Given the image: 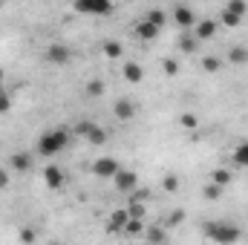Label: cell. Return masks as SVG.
Returning <instances> with one entry per match:
<instances>
[{"label": "cell", "mask_w": 248, "mask_h": 245, "mask_svg": "<svg viewBox=\"0 0 248 245\" xmlns=\"http://www.w3.org/2000/svg\"><path fill=\"white\" fill-rule=\"evenodd\" d=\"M69 141H72L69 127H49V130H44L41 138H38V156L55 159L58 153H63V150L69 147Z\"/></svg>", "instance_id": "cell-1"}, {"label": "cell", "mask_w": 248, "mask_h": 245, "mask_svg": "<svg viewBox=\"0 0 248 245\" xmlns=\"http://www.w3.org/2000/svg\"><path fill=\"white\" fill-rule=\"evenodd\" d=\"M202 234H205V240H211L217 245H234L243 240V231L231 222H208L202 228Z\"/></svg>", "instance_id": "cell-2"}, {"label": "cell", "mask_w": 248, "mask_h": 245, "mask_svg": "<svg viewBox=\"0 0 248 245\" xmlns=\"http://www.w3.org/2000/svg\"><path fill=\"white\" fill-rule=\"evenodd\" d=\"M72 6L78 15H90V17H107L113 12V0H75Z\"/></svg>", "instance_id": "cell-3"}, {"label": "cell", "mask_w": 248, "mask_h": 245, "mask_svg": "<svg viewBox=\"0 0 248 245\" xmlns=\"http://www.w3.org/2000/svg\"><path fill=\"white\" fill-rule=\"evenodd\" d=\"M35 168V153L32 150H15L9 156V170H17V173H29Z\"/></svg>", "instance_id": "cell-4"}, {"label": "cell", "mask_w": 248, "mask_h": 245, "mask_svg": "<svg viewBox=\"0 0 248 245\" xmlns=\"http://www.w3.org/2000/svg\"><path fill=\"white\" fill-rule=\"evenodd\" d=\"M44 58H46V63H52V66H66V63L72 61V49L66 44H49Z\"/></svg>", "instance_id": "cell-5"}, {"label": "cell", "mask_w": 248, "mask_h": 245, "mask_svg": "<svg viewBox=\"0 0 248 245\" xmlns=\"http://www.w3.org/2000/svg\"><path fill=\"white\" fill-rule=\"evenodd\" d=\"M119 170H122V165H119L116 159H110V156H101V159L93 162V173L101 176V179H113Z\"/></svg>", "instance_id": "cell-6"}, {"label": "cell", "mask_w": 248, "mask_h": 245, "mask_svg": "<svg viewBox=\"0 0 248 245\" xmlns=\"http://www.w3.org/2000/svg\"><path fill=\"white\" fill-rule=\"evenodd\" d=\"M113 184H116V190H122L124 196H127L133 187H139V173H136V170H127V168H122V170L113 176Z\"/></svg>", "instance_id": "cell-7"}, {"label": "cell", "mask_w": 248, "mask_h": 245, "mask_svg": "<svg viewBox=\"0 0 248 245\" xmlns=\"http://www.w3.org/2000/svg\"><path fill=\"white\" fill-rule=\"evenodd\" d=\"M170 20H173L176 26H182V29H193V23H196V15H193V9H190V6L179 3V6H173V12H170Z\"/></svg>", "instance_id": "cell-8"}, {"label": "cell", "mask_w": 248, "mask_h": 245, "mask_svg": "<svg viewBox=\"0 0 248 245\" xmlns=\"http://www.w3.org/2000/svg\"><path fill=\"white\" fill-rule=\"evenodd\" d=\"M44 182H46V187H52V190H61L63 184H66L63 168H58V165H46V168H44Z\"/></svg>", "instance_id": "cell-9"}, {"label": "cell", "mask_w": 248, "mask_h": 245, "mask_svg": "<svg viewBox=\"0 0 248 245\" xmlns=\"http://www.w3.org/2000/svg\"><path fill=\"white\" fill-rule=\"evenodd\" d=\"M217 32H219V20H196L193 23V35L199 41H214Z\"/></svg>", "instance_id": "cell-10"}, {"label": "cell", "mask_w": 248, "mask_h": 245, "mask_svg": "<svg viewBox=\"0 0 248 245\" xmlns=\"http://www.w3.org/2000/svg\"><path fill=\"white\" fill-rule=\"evenodd\" d=\"M159 32H162V29H159V26H153V23H150V20H144V17H141V20L136 23V29H133V35H136L139 41H156V38H159Z\"/></svg>", "instance_id": "cell-11"}, {"label": "cell", "mask_w": 248, "mask_h": 245, "mask_svg": "<svg viewBox=\"0 0 248 245\" xmlns=\"http://www.w3.org/2000/svg\"><path fill=\"white\" fill-rule=\"evenodd\" d=\"M113 113H116L119 122H133V119H136V104H133L130 98H119V101L113 104Z\"/></svg>", "instance_id": "cell-12"}, {"label": "cell", "mask_w": 248, "mask_h": 245, "mask_svg": "<svg viewBox=\"0 0 248 245\" xmlns=\"http://www.w3.org/2000/svg\"><path fill=\"white\" fill-rule=\"evenodd\" d=\"M199 38L193 35V29H182V35H179V52L182 55H193L196 49H199Z\"/></svg>", "instance_id": "cell-13"}, {"label": "cell", "mask_w": 248, "mask_h": 245, "mask_svg": "<svg viewBox=\"0 0 248 245\" xmlns=\"http://www.w3.org/2000/svg\"><path fill=\"white\" fill-rule=\"evenodd\" d=\"M127 219H130V211H127V208H116V211L110 214L107 231H110V234H122V228L127 225Z\"/></svg>", "instance_id": "cell-14"}, {"label": "cell", "mask_w": 248, "mask_h": 245, "mask_svg": "<svg viewBox=\"0 0 248 245\" xmlns=\"http://www.w3.org/2000/svg\"><path fill=\"white\" fill-rule=\"evenodd\" d=\"M122 75H124V81H130V84H139V81L144 78V69H141L136 61H124Z\"/></svg>", "instance_id": "cell-15"}, {"label": "cell", "mask_w": 248, "mask_h": 245, "mask_svg": "<svg viewBox=\"0 0 248 245\" xmlns=\"http://www.w3.org/2000/svg\"><path fill=\"white\" fill-rule=\"evenodd\" d=\"M101 52H104L107 61H122L124 46L119 44V41H104V44H101Z\"/></svg>", "instance_id": "cell-16"}, {"label": "cell", "mask_w": 248, "mask_h": 245, "mask_svg": "<svg viewBox=\"0 0 248 245\" xmlns=\"http://www.w3.org/2000/svg\"><path fill=\"white\" fill-rule=\"evenodd\" d=\"M147 243H165L168 240V231L162 225H144V234H141Z\"/></svg>", "instance_id": "cell-17"}, {"label": "cell", "mask_w": 248, "mask_h": 245, "mask_svg": "<svg viewBox=\"0 0 248 245\" xmlns=\"http://www.w3.org/2000/svg\"><path fill=\"white\" fill-rule=\"evenodd\" d=\"M144 225H147L144 219L130 216V219H127V225L122 228V234H124V237H141V234H144Z\"/></svg>", "instance_id": "cell-18"}, {"label": "cell", "mask_w": 248, "mask_h": 245, "mask_svg": "<svg viewBox=\"0 0 248 245\" xmlns=\"http://www.w3.org/2000/svg\"><path fill=\"white\" fill-rule=\"evenodd\" d=\"M208 179H211V182H217V184H222V187H228V184L234 182V173H231L228 168H214Z\"/></svg>", "instance_id": "cell-19"}, {"label": "cell", "mask_w": 248, "mask_h": 245, "mask_svg": "<svg viewBox=\"0 0 248 245\" xmlns=\"http://www.w3.org/2000/svg\"><path fill=\"white\" fill-rule=\"evenodd\" d=\"M84 141H87V144H93V147H101V144H107V130H104L101 124H95Z\"/></svg>", "instance_id": "cell-20"}, {"label": "cell", "mask_w": 248, "mask_h": 245, "mask_svg": "<svg viewBox=\"0 0 248 245\" xmlns=\"http://www.w3.org/2000/svg\"><path fill=\"white\" fill-rule=\"evenodd\" d=\"M222 193H225V187L217 182H211L208 179V184L202 187V199H208V202H217V199H222Z\"/></svg>", "instance_id": "cell-21"}, {"label": "cell", "mask_w": 248, "mask_h": 245, "mask_svg": "<svg viewBox=\"0 0 248 245\" xmlns=\"http://www.w3.org/2000/svg\"><path fill=\"white\" fill-rule=\"evenodd\" d=\"M231 162H234L237 168H248V141H240V144L234 147V153H231Z\"/></svg>", "instance_id": "cell-22"}, {"label": "cell", "mask_w": 248, "mask_h": 245, "mask_svg": "<svg viewBox=\"0 0 248 245\" xmlns=\"http://www.w3.org/2000/svg\"><path fill=\"white\" fill-rule=\"evenodd\" d=\"M225 61L237 63V66H240V63H248V49H246V46H231V49H228V55H225Z\"/></svg>", "instance_id": "cell-23"}, {"label": "cell", "mask_w": 248, "mask_h": 245, "mask_svg": "<svg viewBox=\"0 0 248 245\" xmlns=\"http://www.w3.org/2000/svg\"><path fill=\"white\" fill-rule=\"evenodd\" d=\"M144 20H150L153 26H159V29H162V26H165V23L170 20V15H168L165 9H150V12L144 15Z\"/></svg>", "instance_id": "cell-24"}, {"label": "cell", "mask_w": 248, "mask_h": 245, "mask_svg": "<svg viewBox=\"0 0 248 245\" xmlns=\"http://www.w3.org/2000/svg\"><path fill=\"white\" fill-rule=\"evenodd\" d=\"M240 23H243V15H234V12H228V9H222V12H219V26L237 29Z\"/></svg>", "instance_id": "cell-25"}, {"label": "cell", "mask_w": 248, "mask_h": 245, "mask_svg": "<svg viewBox=\"0 0 248 245\" xmlns=\"http://www.w3.org/2000/svg\"><path fill=\"white\" fill-rule=\"evenodd\" d=\"M222 66H225V61H222L219 55H205V58H202V69H205V72H219Z\"/></svg>", "instance_id": "cell-26"}, {"label": "cell", "mask_w": 248, "mask_h": 245, "mask_svg": "<svg viewBox=\"0 0 248 245\" xmlns=\"http://www.w3.org/2000/svg\"><path fill=\"white\" fill-rule=\"evenodd\" d=\"M87 95L90 98H101L104 95V81L101 78H90L87 81Z\"/></svg>", "instance_id": "cell-27"}, {"label": "cell", "mask_w": 248, "mask_h": 245, "mask_svg": "<svg viewBox=\"0 0 248 245\" xmlns=\"http://www.w3.org/2000/svg\"><path fill=\"white\" fill-rule=\"evenodd\" d=\"M150 199H153V193L147 187H133L127 193V202H150Z\"/></svg>", "instance_id": "cell-28"}, {"label": "cell", "mask_w": 248, "mask_h": 245, "mask_svg": "<svg viewBox=\"0 0 248 245\" xmlns=\"http://www.w3.org/2000/svg\"><path fill=\"white\" fill-rule=\"evenodd\" d=\"M185 211H182V208H176V211H170V214H168V219H165V225H168V228H179V225H182V222H185Z\"/></svg>", "instance_id": "cell-29"}, {"label": "cell", "mask_w": 248, "mask_h": 245, "mask_svg": "<svg viewBox=\"0 0 248 245\" xmlns=\"http://www.w3.org/2000/svg\"><path fill=\"white\" fill-rule=\"evenodd\" d=\"M127 211H130V216L144 219L147 216V202H127Z\"/></svg>", "instance_id": "cell-30"}, {"label": "cell", "mask_w": 248, "mask_h": 245, "mask_svg": "<svg viewBox=\"0 0 248 245\" xmlns=\"http://www.w3.org/2000/svg\"><path fill=\"white\" fill-rule=\"evenodd\" d=\"M93 127H95V122H90V119H81V122L75 124V127H72V133H75V136H78V138H87V136H90V130H93Z\"/></svg>", "instance_id": "cell-31"}, {"label": "cell", "mask_w": 248, "mask_h": 245, "mask_svg": "<svg viewBox=\"0 0 248 245\" xmlns=\"http://www.w3.org/2000/svg\"><path fill=\"white\" fill-rule=\"evenodd\" d=\"M162 190H165V193H176V190H179V176H176V173H168V176L162 179Z\"/></svg>", "instance_id": "cell-32"}, {"label": "cell", "mask_w": 248, "mask_h": 245, "mask_svg": "<svg viewBox=\"0 0 248 245\" xmlns=\"http://www.w3.org/2000/svg\"><path fill=\"white\" fill-rule=\"evenodd\" d=\"M179 124H182V130H190V133H193V130L199 127V119H196L193 113H182V116H179Z\"/></svg>", "instance_id": "cell-33"}, {"label": "cell", "mask_w": 248, "mask_h": 245, "mask_svg": "<svg viewBox=\"0 0 248 245\" xmlns=\"http://www.w3.org/2000/svg\"><path fill=\"white\" fill-rule=\"evenodd\" d=\"M162 72L170 75V78L179 75V61H176V58H165V61H162Z\"/></svg>", "instance_id": "cell-34"}, {"label": "cell", "mask_w": 248, "mask_h": 245, "mask_svg": "<svg viewBox=\"0 0 248 245\" xmlns=\"http://www.w3.org/2000/svg\"><path fill=\"white\" fill-rule=\"evenodd\" d=\"M228 12H234V15H243L246 17V12H248V3L246 0H228V6H225Z\"/></svg>", "instance_id": "cell-35"}, {"label": "cell", "mask_w": 248, "mask_h": 245, "mask_svg": "<svg viewBox=\"0 0 248 245\" xmlns=\"http://www.w3.org/2000/svg\"><path fill=\"white\" fill-rule=\"evenodd\" d=\"M9 113H12V95L3 90L0 92V116H9Z\"/></svg>", "instance_id": "cell-36"}, {"label": "cell", "mask_w": 248, "mask_h": 245, "mask_svg": "<svg viewBox=\"0 0 248 245\" xmlns=\"http://www.w3.org/2000/svg\"><path fill=\"white\" fill-rule=\"evenodd\" d=\"M38 240V231L35 228H23L20 231V243H35Z\"/></svg>", "instance_id": "cell-37"}, {"label": "cell", "mask_w": 248, "mask_h": 245, "mask_svg": "<svg viewBox=\"0 0 248 245\" xmlns=\"http://www.w3.org/2000/svg\"><path fill=\"white\" fill-rule=\"evenodd\" d=\"M6 187H9V170L0 168V190H6Z\"/></svg>", "instance_id": "cell-38"}, {"label": "cell", "mask_w": 248, "mask_h": 245, "mask_svg": "<svg viewBox=\"0 0 248 245\" xmlns=\"http://www.w3.org/2000/svg\"><path fill=\"white\" fill-rule=\"evenodd\" d=\"M3 78H6V72H3V69H0V84H3Z\"/></svg>", "instance_id": "cell-39"}, {"label": "cell", "mask_w": 248, "mask_h": 245, "mask_svg": "<svg viewBox=\"0 0 248 245\" xmlns=\"http://www.w3.org/2000/svg\"><path fill=\"white\" fill-rule=\"evenodd\" d=\"M0 12H3V0H0Z\"/></svg>", "instance_id": "cell-40"}, {"label": "cell", "mask_w": 248, "mask_h": 245, "mask_svg": "<svg viewBox=\"0 0 248 245\" xmlns=\"http://www.w3.org/2000/svg\"><path fill=\"white\" fill-rule=\"evenodd\" d=\"M0 92H3V84H0Z\"/></svg>", "instance_id": "cell-41"}]
</instances>
